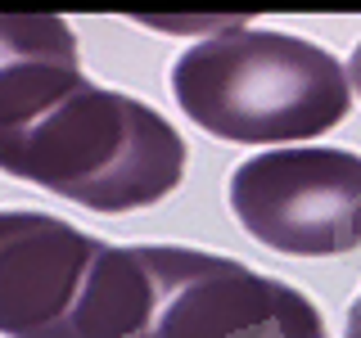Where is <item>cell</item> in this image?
Here are the masks:
<instances>
[{"instance_id": "cell-1", "label": "cell", "mask_w": 361, "mask_h": 338, "mask_svg": "<svg viewBox=\"0 0 361 338\" xmlns=\"http://www.w3.org/2000/svg\"><path fill=\"white\" fill-rule=\"evenodd\" d=\"M0 172L113 217L172 194L185 176V140L145 99L77 77L41 113L0 131Z\"/></svg>"}, {"instance_id": "cell-2", "label": "cell", "mask_w": 361, "mask_h": 338, "mask_svg": "<svg viewBox=\"0 0 361 338\" xmlns=\"http://www.w3.org/2000/svg\"><path fill=\"white\" fill-rule=\"evenodd\" d=\"M172 95L195 127L235 144H285L334 131L353 108L348 68L289 32L231 27L172 63Z\"/></svg>"}, {"instance_id": "cell-3", "label": "cell", "mask_w": 361, "mask_h": 338, "mask_svg": "<svg viewBox=\"0 0 361 338\" xmlns=\"http://www.w3.org/2000/svg\"><path fill=\"white\" fill-rule=\"evenodd\" d=\"M140 293L135 248H113L50 212H0L5 338H131Z\"/></svg>"}, {"instance_id": "cell-4", "label": "cell", "mask_w": 361, "mask_h": 338, "mask_svg": "<svg viewBox=\"0 0 361 338\" xmlns=\"http://www.w3.org/2000/svg\"><path fill=\"white\" fill-rule=\"evenodd\" d=\"M145 298L131 338H325V320L285 280L199 248H135Z\"/></svg>"}, {"instance_id": "cell-5", "label": "cell", "mask_w": 361, "mask_h": 338, "mask_svg": "<svg viewBox=\"0 0 361 338\" xmlns=\"http://www.w3.org/2000/svg\"><path fill=\"white\" fill-rule=\"evenodd\" d=\"M226 199L257 244L289 257H334L361 248V154L293 144L240 163Z\"/></svg>"}, {"instance_id": "cell-6", "label": "cell", "mask_w": 361, "mask_h": 338, "mask_svg": "<svg viewBox=\"0 0 361 338\" xmlns=\"http://www.w3.org/2000/svg\"><path fill=\"white\" fill-rule=\"evenodd\" d=\"M77 77V37L63 18L0 14V131L41 113Z\"/></svg>"}, {"instance_id": "cell-7", "label": "cell", "mask_w": 361, "mask_h": 338, "mask_svg": "<svg viewBox=\"0 0 361 338\" xmlns=\"http://www.w3.org/2000/svg\"><path fill=\"white\" fill-rule=\"evenodd\" d=\"M348 82H353V90H357V95H361V41H357L353 59H348Z\"/></svg>"}, {"instance_id": "cell-8", "label": "cell", "mask_w": 361, "mask_h": 338, "mask_svg": "<svg viewBox=\"0 0 361 338\" xmlns=\"http://www.w3.org/2000/svg\"><path fill=\"white\" fill-rule=\"evenodd\" d=\"M343 338H361V293H357L353 311H348V334H343Z\"/></svg>"}]
</instances>
